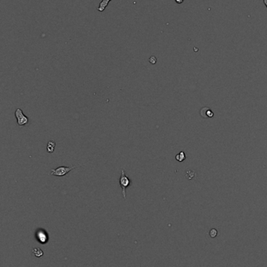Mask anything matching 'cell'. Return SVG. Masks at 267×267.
Instances as JSON below:
<instances>
[{
    "mask_svg": "<svg viewBox=\"0 0 267 267\" xmlns=\"http://www.w3.org/2000/svg\"><path fill=\"white\" fill-rule=\"evenodd\" d=\"M119 184H120V186L121 188V191H122V195L123 198L125 199L126 198V188L129 186H130V184H132L131 180L129 179V177L126 175V173H125V170H121V177L119 178Z\"/></svg>",
    "mask_w": 267,
    "mask_h": 267,
    "instance_id": "1",
    "label": "cell"
},
{
    "mask_svg": "<svg viewBox=\"0 0 267 267\" xmlns=\"http://www.w3.org/2000/svg\"><path fill=\"white\" fill-rule=\"evenodd\" d=\"M77 168V167H57L56 169H52L51 173H50V175L52 176H56V177H64L66 174L70 172L72 170Z\"/></svg>",
    "mask_w": 267,
    "mask_h": 267,
    "instance_id": "2",
    "label": "cell"
},
{
    "mask_svg": "<svg viewBox=\"0 0 267 267\" xmlns=\"http://www.w3.org/2000/svg\"><path fill=\"white\" fill-rule=\"evenodd\" d=\"M15 116L17 118V124L19 126L22 127L24 125H27L29 122L28 118L24 114L23 111L20 109H17L15 111Z\"/></svg>",
    "mask_w": 267,
    "mask_h": 267,
    "instance_id": "3",
    "label": "cell"
},
{
    "mask_svg": "<svg viewBox=\"0 0 267 267\" xmlns=\"http://www.w3.org/2000/svg\"><path fill=\"white\" fill-rule=\"evenodd\" d=\"M35 238L40 244H46L49 241V235L44 229H39L35 233Z\"/></svg>",
    "mask_w": 267,
    "mask_h": 267,
    "instance_id": "4",
    "label": "cell"
},
{
    "mask_svg": "<svg viewBox=\"0 0 267 267\" xmlns=\"http://www.w3.org/2000/svg\"><path fill=\"white\" fill-rule=\"evenodd\" d=\"M200 115L201 116L204 118H208V117H212L214 116L213 112L211 111V109L208 108V107H204L200 110Z\"/></svg>",
    "mask_w": 267,
    "mask_h": 267,
    "instance_id": "5",
    "label": "cell"
},
{
    "mask_svg": "<svg viewBox=\"0 0 267 267\" xmlns=\"http://www.w3.org/2000/svg\"><path fill=\"white\" fill-rule=\"evenodd\" d=\"M185 177L188 180H196L197 178H198V173L194 170L188 169L186 171Z\"/></svg>",
    "mask_w": 267,
    "mask_h": 267,
    "instance_id": "6",
    "label": "cell"
},
{
    "mask_svg": "<svg viewBox=\"0 0 267 267\" xmlns=\"http://www.w3.org/2000/svg\"><path fill=\"white\" fill-rule=\"evenodd\" d=\"M111 0H102L100 3L99 5V7H98V11L99 12H103L105 10V9L107 8V7L109 4V2H110Z\"/></svg>",
    "mask_w": 267,
    "mask_h": 267,
    "instance_id": "7",
    "label": "cell"
},
{
    "mask_svg": "<svg viewBox=\"0 0 267 267\" xmlns=\"http://www.w3.org/2000/svg\"><path fill=\"white\" fill-rule=\"evenodd\" d=\"M55 146H56V143L55 141H50L47 144V151L48 152L50 153H53L54 152V149H55Z\"/></svg>",
    "mask_w": 267,
    "mask_h": 267,
    "instance_id": "8",
    "label": "cell"
},
{
    "mask_svg": "<svg viewBox=\"0 0 267 267\" xmlns=\"http://www.w3.org/2000/svg\"><path fill=\"white\" fill-rule=\"evenodd\" d=\"M186 159V155L184 152H180L179 154H177L176 156V159L179 162H183Z\"/></svg>",
    "mask_w": 267,
    "mask_h": 267,
    "instance_id": "9",
    "label": "cell"
},
{
    "mask_svg": "<svg viewBox=\"0 0 267 267\" xmlns=\"http://www.w3.org/2000/svg\"><path fill=\"white\" fill-rule=\"evenodd\" d=\"M33 254H34L36 257H40L42 255L43 252L40 248H34V250H33Z\"/></svg>",
    "mask_w": 267,
    "mask_h": 267,
    "instance_id": "10",
    "label": "cell"
},
{
    "mask_svg": "<svg viewBox=\"0 0 267 267\" xmlns=\"http://www.w3.org/2000/svg\"><path fill=\"white\" fill-rule=\"evenodd\" d=\"M217 234H218V232H217V231L215 230V229H211V231H210V232H209V235H210V237H212V238H214L215 237H216Z\"/></svg>",
    "mask_w": 267,
    "mask_h": 267,
    "instance_id": "11",
    "label": "cell"
},
{
    "mask_svg": "<svg viewBox=\"0 0 267 267\" xmlns=\"http://www.w3.org/2000/svg\"><path fill=\"white\" fill-rule=\"evenodd\" d=\"M149 62L151 63V64H155L157 63V59L154 56H152L150 59H149Z\"/></svg>",
    "mask_w": 267,
    "mask_h": 267,
    "instance_id": "12",
    "label": "cell"
},
{
    "mask_svg": "<svg viewBox=\"0 0 267 267\" xmlns=\"http://www.w3.org/2000/svg\"><path fill=\"white\" fill-rule=\"evenodd\" d=\"M175 1H176V2L178 3V4H181V3H183L184 0H175Z\"/></svg>",
    "mask_w": 267,
    "mask_h": 267,
    "instance_id": "13",
    "label": "cell"
},
{
    "mask_svg": "<svg viewBox=\"0 0 267 267\" xmlns=\"http://www.w3.org/2000/svg\"><path fill=\"white\" fill-rule=\"evenodd\" d=\"M263 2H264V4H265V6L267 8V0H263Z\"/></svg>",
    "mask_w": 267,
    "mask_h": 267,
    "instance_id": "14",
    "label": "cell"
}]
</instances>
